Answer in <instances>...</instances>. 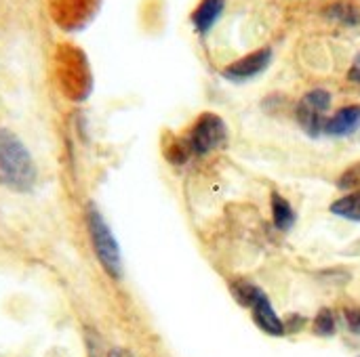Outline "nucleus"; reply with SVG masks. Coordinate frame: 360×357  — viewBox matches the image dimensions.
I'll return each instance as SVG.
<instances>
[{"label":"nucleus","instance_id":"13","mask_svg":"<svg viewBox=\"0 0 360 357\" xmlns=\"http://www.w3.org/2000/svg\"><path fill=\"white\" fill-rule=\"evenodd\" d=\"M338 187L340 189H354V187H360V162L359 164H352L350 168H346L342 173V177L338 179Z\"/></svg>","mask_w":360,"mask_h":357},{"label":"nucleus","instance_id":"6","mask_svg":"<svg viewBox=\"0 0 360 357\" xmlns=\"http://www.w3.org/2000/svg\"><path fill=\"white\" fill-rule=\"evenodd\" d=\"M360 126V105H348L327 118L325 135L331 137H346Z\"/></svg>","mask_w":360,"mask_h":357},{"label":"nucleus","instance_id":"14","mask_svg":"<svg viewBox=\"0 0 360 357\" xmlns=\"http://www.w3.org/2000/svg\"><path fill=\"white\" fill-rule=\"evenodd\" d=\"M331 17H335V19H340L344 23H350V25H354V23L360 21V13L354 6H350V4H335L331 8Z\"/></svg>","mask_w":360,"mask_h":357},{"label":"nucleus","instance_id":"12","mask_svg":"<svg viewBox=\"0 0 360 357\" xmlns=\"http://www.w3.org/2000/svg\"><path fill=\"white\" fill-rule=\"evenodd\" d=\"M232 292H234V297H236V301H238L240 305L251 307L253 301L257 299V295H259L262 290H259L257 286H253V284L240 280V282H234V284H232Z\"/></svg>","mask_w":360,"mask_h":357},{"label":"nucleus","instance_id":"10","mask_svg":"<svg viewBox=\"0 0 360 357\" xmlns=\"http://www.w3.org/2000/svg\"><path fill=\"white\" fill-rule=\"evenodd\" d=\"M272 221L281 231H289L295 223V213L281 194H272Z\"/></svg>","mask_w":360,"mask_h":357},{"label":"nucleus","instance_id":"17","mask_svg":"<svg viewBox=\"0 0 360 357\" xmlns=\"http://www.w3.org/2000/svg\"><path fill=\"white\" fill-rule=\"evenodd\" d=\"M348 78H350L352 82H360V55L354 59V63H352V67H350V72H348Z\"/></svg>","mask_w":360,"mask_h":357},{"label":"nucleus","instance_id":"8","mask_svg":"<svg viewBox=\"0 0 360 357\" xmlns=\"http://www.w3.org/2000/svg\"><path fill=\"white\" fill-rule=\"evenodd\" d=\"M224 6H226V0H202L196 6V11L192 13V23H194L196 32L207 34L221 17Z\"/></svg>","mask_w":360,"mask_h":357},{"label":"nucleus","instance_id":"4","mask_svg":"<svg viewBox=\"0 0 360 357\" xmlns=\"http://www.w3.org/2000/svg\"><path fill=\"white\" fill-rule=\"evenodd\" d=\"M329 105H331V95L325 88H314L300 99L295 109L297 122L310 137H319L321 133H325Z\"/></svg>","mask_w":360,"mask_h":357},{"label":"nucleus","instance_id":"2","mask_svg":"<svg viewBox=\"0 0 360 357\" xmlns=\"http://www.w3.org/2000/svg\"><path fill=\"white\" fill-rule=\"evenodd\" d=\"M86 225H89L91 242H93V248H95V255H97L99 263L103 265V269L112 278H120V274H122V261H120L118 242L112 236V229L108 227V223L103 221L101 213L95 206H89Z\"/></svg>","mask_w":360,"mask_h":357},{"label":"nucleus","instance_id":"9","mask_svg":"<svg viewBox=\"0 0 360 357\" xmlns=\"http://www.w3.org/2000/svg\"><path fill=\"white\" fill-rule=\"evenodd\" d=\"M97 0H53V6L63 21V25L70 23H80L89 17L91 8L95 6Z\"/></svg>","mask_w":360,"mask_h":357},{"label":"nucleus","instance_id":"18","mask_svg":"<svg viewBox=\"0 0 360 357\" xmlns=\"http://www.w3.org/2000/svg\"><path fill=\"white\" fill-rule=\"evenodd\" d=\"M108 357H133L127 349H114V351H110V356Z\"/></svg>","mask_w":360,"mask_h":357},{"label":"nucleus","instance_id":"5","mask_svg":"<svg viewBox=\"0 0 360 357\" xmlns=\"http://www.w3.org/2000/svg\"><path fill=\"white\" fill-rule=\"evenodd\" d=\"M272 61V48H259L249 53L247 57L230 63L224 69V78L232 80V82H247L255 76H259L262 72H266V67Z\"/></svg>","mask_w":360,"mask_h":357},{"label":"nucleus","instance_id":"7","mask_svg":"<svg viewBox=\"0 0 360 357\" xmlns=\"http://www.w3.org/2000/svg\"><path fill=\"white\" fill-rule=\"evenodd\" d=\"M251 309H253V316H255L257 326H259V328H264L268 335L281 337V335L285 332V326H283L281 318L274 314V309H272V305H270V301L266 299V295H264V292H259V295H257V299L253 301Z\"/></svg>","mask_w":360,"mask_h":357},{"label":"nucleus","instance_id":"3","mask_svg":"<svg viewBox=\"0 0 360 357\" xmlns=\"http://www.w3.org/2000/svg\"><path fill=\"white\" fill-rule=\"evenodd\" d=\"M228 141V126L217 114H202L192 126L186 143L192 154L207 156L209 151L219 149Z\"/></svg>","mask_w":360,"mask_h":357},{"label":"nucleus","instance_id":"16","mask_svg":"<svg viewBox=\"0 0 360 357\" xmlns=\"http://www.w3.org/2000/svg\"><path fill=\"white\" fill-rule=\"evenodd\" d=\"M348 324L352 326V330H360V309H350L348 311Z\"/></svg>","mask_w":360,"mask_h":357},{"label":"nucleus","instance_id":"1","mask_svg":"<svg viewBox=\"0 0 360 357\" xmlns=\"http://www.w3.org/2000/svg\"><path fill=\"white\" fill-rule=\"evenodd\" d=\"M36 181V166L25 145L6 128H0V183L27 191Z\"/></svg>","mask_w":360,"mask_h":357},{"label":"nucleus","instance_id":"11","mask_svg":"<svg viewBox=\"0 0 360 357\" xmlns=\"http://www.w3.org/2000/svg\"><path fill=\"white\" fill-rule=\"evenodd\" d=\"M331 213L350 221H360V191H354L350 196L340 198L338 202H333Z\"/></svg>","mask_w":360,"mask_h":357},{"label":"nucleus","instance_id":"15","mask_svg":"<svg viewBox=\"0 0 360 357\" xmlns=\"http://www.w3.org/2000/svg\"><path fill=\"white\" fill-rule=\"evenodd\" d=\"M314 330L319 335H331L335 330V320H333V314L331 311H321L316 322H314Z\"/></svg>","mask_w":360,"mask_h":357}]
</instances>
